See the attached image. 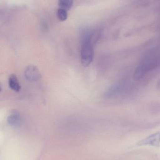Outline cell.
Segmentation results:
<instances>
[{"label":"cell","instance_id":"cell-9","mask_svg":"<svg viewBox=\"0 0 160 160\" xmlns=\"http://www.w3.org/2000/svg\"><path fill=\"white\" fill-rule=\"evenodd\" d=\"M1 87H0V91H1Z\"/></svg>","mask_w":160,"mask_h":160},{"label":"cell","instance_id":"cell-5","mask_svg":"<svg viewBox=\"0 0 160 160\" xmlns=\"http://www.w3.org/2000/svg\"><path fill=\"white\" fill-rule=\"evenodd\" d=\"M21 118L19 115L13 113L9 115L7 118V122L11 126H18L20 124Z\"/></svg>","mask_w":160,"mask_h":160},{"label":"cell","instance_id":"cell-2","mask_svg":"<svg viewBox=\"0 0 160 160\" xmlns=\"http://www.w3.org/2000/svg\"><path fill=\"white\" fill-rule=\"evenodd\" d=\"M139 146L150 145L156 147L160 146V132H156L148 137L147 138L139 141L138 143Z\"/></svg>","mask_w":160,"mask_h":160},{"label":"cell","instance_id":"cell-6","mask_svg":"<svg viewBox=\"0 0 160 160\" xmlns=\"http://www.w3.org/2000/svg\"><path fill=\"white\" fill-rule=\"evenodd\" d=\"M119 86L118 85L115 84L112 86L105 92L104 97L107 98H113L119 92Z\"/></svg>","mask_w":160,"mask_h":160},{"label":"cell","instance_id":"cell-3","mask_svg":"<svg viewBox=\"0 0 160 160\" xmlns=\"http://www.w3.org/2000/svg\"><path fill=\"white\" fill-rule=\"evenodd\" d=\"M25 78L30 81H37L41 78L42 76L38 68L34 65H29L24 72Z\"/></svg>","mask_w":160,"mask_h":160},{"label":"cell","instance_id":"cell-1","mask_svg":"<svg viewBox=\"0 0 160 160\" xmlns=\"http://www.w3.org/2000/svg\"><path fill=\"white\" fill-rule=\"evenodd\" d=\"M94 40L93 36L89 31L84 32L81 38V61L84 67L88 66L94 58Z\"/></svg>","mask_w":160,"mask_h":160},{"label":"cell","instance_id":"cell-8","mask_svg":"<svg viewBox=\"0 0 160 160\" xmlns=\"http://www.w3.org/2000/svg\"><path fill=\"white\" fill-rule=\"evenodd\" d=\"M68 14L67 10L62 8H59L57 10V15L58 19L61 21H64L66 20L68 17Z\"/></svg>","mask_w":160,"mask_h":160},{"label":"cell","instance_id":"cell-4","mask_svg":"<svg viewBox=\"0 0 160 160\" xmlns=\"http://www.w3.org/2000/svg\"><path fill=\"white\" fill-rule=\"evenodd\" d=\"M9 87L14 91L19 92L20 90L21 86L17 77L15 75H12L8 79Z\"/></svg>","mask_w":160,"mask_h":160},{"label":"cell","instance_id":"cell-7","mask_svg":"<svg viewBox=\"0 0 160 160\" xmlns=\"http://www.w3.org/2000/svg\"><path fill=\"white\" fill-rule=\"evenodd\" d=\"M59 8L68 11L71 9L74 4V0H58Z\"/></svg>","mask_w":160,"mask_h":160}]
</instances>
